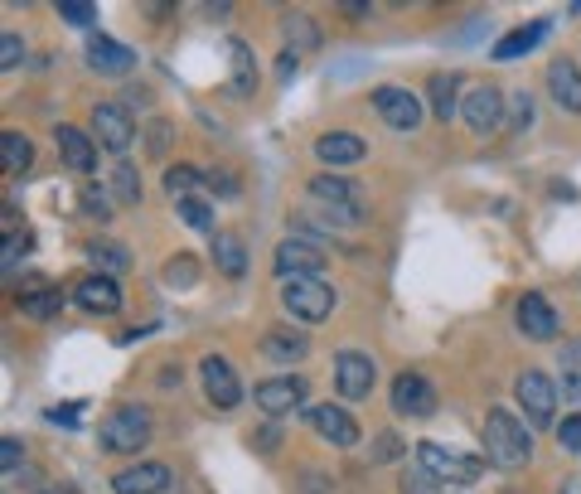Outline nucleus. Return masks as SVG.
I'll list each match as a JSON object with an SVG mask.
<instances>
[{
    "label": "nucleus",
    "mask_w": 581,
    "mask_h": 494,
    "mask_svg": "<svg viewBox=\"0 0 581 494\" xmlns=\"http://www.w3.org/2000/svg\"><path fill=\"white\" fill-rule=\"evenodd\" d=\"M209 257H214V266L223 276H243L247 272V247L237 233H214V247H209Z\"/></svg>",
    "instance_id": "26"
},
{
    "label": "nucleus",
    "mask_w": 581,
    "mask_h": 494,
    "mask_svg": "<svg viewBox=\"0 0 581 494\" xmlns=\"http://www.w3.org/2000/svg\"><path fill=\"white\" fill-rule=\"evenodd\" d=\"M73 301L82 306L88 315H117L121 311V286L112 282V276H82L78 286H73Z\"/></svg>",
    "instance_id": "18"
},
{
    "label": "nucleus",
    "mask_w": 581,
    "mask_h": 494,
    "mask_svg": "<svg viewBox=\"0 0 581 494\" xmlns=\"http://www.w3.org/2000/svg\"><path fill=\"white\" fill-rule=\"evenodd\" d=\"M335 286H325L320 276H300V282H282V306L286 315H296V321L315 325V321H330V311H335Z\"/></svg>",
    "instance_id": "5"
},
{
    "label": "nucleus",
    "mask_w": 581,
    "mask_h": 494,
    "mask_svg": "<svg viewBox=\"0 0 581 494\" xmlns=\"http://www.w3.org/2000/svg\"><path fill=\"white\" fill-rule=\"evenodd\" d=\"M88 257L102 266V276H117V272H127L131 266L127 247H117V243H88Z\"/></svg>",
    "instance_id": "30"
},
{
    "label": "nucleus",
    "mask_w": 581,
    "mask_h": 494,
    "mask_svg": "<svg viewBox=\"0 0 581 494\" xmlns=\"http://www.w3.org/2000/svg\"><path fill=\"white\" fill-rule=\"evenodd\" d=\"M145 441H151V412L145 407H117L98 427V446L112 456H137Z\"/></svg>",
    "instance_id": "2"
},
{
    "label": "nucleus",
    "mask_w": 581,
    "mask_h": 494,
    "mask_svg": "<svg viewBox=\"0 0 581 494\" xmlns=\"http://www.w3.org/2000/svg\"><path fill=\"white\" fill-rule=\"evenodd\" d=\"M39 494H78V490H68V485H54V490H39Z\"/></svg>",
    "instance_id": "50"
},
{
    "label": "nucleus",
    "mask_w": 581,
    "mask_h": 494,
    "mask_svg": "<svg viewBox=\"0 0 581 494\" xmlns=\"http://www.w3.org/2000/svg\"><path fill=\"white\" fill-rule=\"evenodd\" d=\"M88 64H92V74H102V78H127L131 68H137V49L117 44V39H107V35H92Z\"/></svg>",
    "instance_id": "17"
},
{
    "label": "nucleus",
    "mask_w": 581,
    "mask_h": 494,
    "mask_svg": "<svg viewBox=\"0 0 581 494\" xmlns=\"http://www.w3.org/2000/svg\"><path fill=\"white\" fill-rule=\"evenodd\" d=\"M392 456H402V441L398 437H392V431H383V437H373V466H388V460Z\"/></svg>",
    "instance_id": "39"
},
{
    "label": "nucleus",
    "mask_w": 581,
    "mask_h": 494,
    "mask_svg": "<svg viewBox=\"0 0 581 494\" xmlns=\"http://www.w3.org/2000/svg\"><path fill=\"white\" fill-rule=\"evenodd\" d=\"M392 412H398V417H412V421L431 417L436 412L431 378H422V374H398L392 378Z\"/></svg>",
    "instance_id": "12"
},
{
    "label": "nucleus",
    "mask_w": 581,
    "mask_h": 494,
    "mask_svg": "<svg viewBox=\"0 0 581 494\" xmlns=\"http://www.w3.org/2000/svg\"><path fill=\"white\" fill-rule=\"evenodd\" d=\"M253 403L267 412V417H290L300 403H306V378L296 374H282V378H267V384H257Z\"/></svg>",
    "instance_id": "13"
},
{
    "label": "nucleus",
    "mask_w": 581,
    "mask_h": 494,
    "mask_svg": "<svg viewBox=\"0 0 581 494\" xmlns=\"http://www.w3.org/2000/svg\"><path fill=\"white\" fill-rule=\"evenodd\" d=\"M315 156L325 165H359L369 156V141L354 136V131H325V136L315 141Z\"/></svg>",
    "instance_id": "23"
},
{
    "label": "nucleus",
    "mask_w": 581,
    "mask_h": 494,
    "mask_svg": "<svg viewBox=\"0 0 581 494\" xmlns=\"http://www.w3.org/2000/svg\"><path fill=\"white\" fill-rule=\"evenodd\" d=\"M518 329H524V339H557L563 321H557L553 301H547L543 291H524V296H518Z\"/></svg>",
    "instance_id": "15"
},
{
    "label": "nucleus",
    "mask_w": 581,
    "mask_h": 494,
    "mask_svg": "<svg viewBox=\"0 0 581 494\" xmlns=\"http://www.w3.org/2000/svg\"><path fill=\"white\" fill-rule=\"evenodd\" d=\"M54 141H59V156H64L68 170H78V174H92L98 170V141L88 136V131H78V127H54Z\"/></svg>",
    "instance_id": "19"
},
{
    "label": "nucleus",
    "mask_w": 581,
    "mask_h": 494,
    "mask_svg": "<svg viewBox=\"0 0 581 494\" xmlns=\"http://www.w3.org/2000/svg\"><path fill=\"white\" fill-rule=\"evenodd\" d=\"M0 156H5V174H20L35 160V146H29V136H20V131H5V136H0Z\"/></svg>",
    "instance_id": "29"
},
{
    "label": "nucleus",
    "mask_w": 581,
    "mask_h": 494,
    "mask_svg": "<svg viewBox=\"0 0 581 494\" xmlns=\"http://www.w3.org/2000/svg\"><path fill=\"white\" fill-rule=\"evenodd\" d=\"M59 306H64V291H59L54 282H44V276H25V282H20V311H25L29 321H54Z\"/></svg>",
    "instance_id": "20"
},
{
    "label": "nucleus",
    "mask_w": 581,
    "mask_h": 494,
    "mask_svg": "<svg viewBox=\"0 0 581 494\" xmlns=\"http://www.w3.org/2000/svg\"><path fill=\"white\" fill-rule=\"evenodd\" d=\"M145 141H151V146H145L151 156H165V141H170V127H165V121H155L151 136H145Z\"/></svg>",
    "instance_id": "47"
},
{
    "label": "nucleus",
    "mask_w": 581,
    "mask_h": 494,
    "mask_svg": "<svg viewBox=\"0 0 581 494\" xmlns=\"http://www.w3.org/2000/svg\"><path fill=\"white\" fill-rule=\"evenodd\" d=\"M543 35H547V20H533V25H524V29H514V35H504L500 44H494V58H518V54H533V49L543 44Z\"/></svg>",
    "instance_id": "27"
},
{
    "label": "nucleus",
    "mask_w": 581,
    "mask_h": 494,
    "mask_svg": "<svg viewBox=\"0 0 581 494\" xmlns=\"http://www.w3.org/2000/svg\"><path fill=\"white\" fill-rule=\"evenodd\" d=\"M373 384H378V368H373V359L363 349H345L335 359V388L345 403H363L373 393Z\"/></svg>",
    "instance_id": "10"
},
{
    "label": "nucleus",
    "mask_w": 581,
    "mask_h": 494,
    "mask_svg": "<svg viewBox=\"0 0 581 494\" xmlns=\"http://www.w3.org/2000/svg\"><path fill=\"white\" fill-rule=\"evenodd\" d=\"M427 107L441 121H451L455 112H461V78H455V74H431V82H427Z\"/></svg>",
    "instance_id": "25"
},
{
    "label": "nucleus",
    "mask_w": 581,
    "mask_h": 494,
    "mask_svg": "<svg viewBox=\"0 0 581 494\" xmlns=\"http://www.w3.org/2000/svg\"><path fill=\"white\" fill-rule=\"evenodd\" d=\"M228 54H233V92H237V98H247V92L257 88V78H253V58H247V49L237 44V39L228 44Z\"/></svg>",
    "instance_id": "32"
},
{
    "label": "nucleus",
    "mask_w": 581,
    "mask_h": 494,
    "mask_svg": "<svg viewBox=\"0 0 581 494\" xmlns=\"http://www.w3.org/2000/svg\"><path fill=\"white\" fill-rule=\"evenodd\" d=\"M310 427H315V437H325L330 446H354L359 441V421L349 417L345 407H330V403H320V407H310Z\"/></svg>",
    "instance_id": "21"
},
{
    "label": "nucleus",
    "mask_w": 581,
    "mask_h": 494,
    "mask_svg": "<svg viewBox=\"0 0 581 494\" xmlns=\"http://www.w3.org/2000/svg\"><path fill=\"white\" fill-rule=\"evenodd\" d=\"M485 460L500 470H524L533 460V427L508 407L485 412Z\"/></svg>",
    "instance_id": "1"
},
{
    "label": "nucleus",
    "mask_w": 581,
    "mask_h": 494,
    "mask_svg": "<svg viewBox=\"0 0 581 494\" xmlns=\"http://www.w3.org/2000/svg\"><path fill=\"white\" fill-rule=\"evenodd\" d=\"M461 117H465V127L470 131H494L504 121V92L494 88V82H480V88H470L465 92V102H461Z\"/></svg>",
    "instance_id": "14"
},
{
    "label": "nucleus",
    "mask_w": 581,
    "mask_h": 494,
    "mask_svg": "<svg viewBox=\"0 0 581 494\" xmlns=\"http://www.w3.org/2000/svg\"><path fill=\"white\" fill-rule=\"evenodd\" d=\"M514 398H518V412H524L528 427H553L557 417V384L543 374V368H524L514 384Z\"/></svg>",
    "instance_id": "6"
},
{
    "label": "nucleus",
    "mask_w": 581,
    "mask_h": 494,
    "mask_svg": "<svg viewBox=\"0 0 581 494\" xmlns=\"http://www.w3.org/2000/svg\"><path fill=\"white\" fill-rule=\"evenodd\" d=\"M170 485H175V476L160 460H141V466H127L112 476V490L117 494H165Z\"/></svg>",
    "instance_id": "16"
},
{
    "label": "nucleus",
    "mask_w": 581,
    "mask_h": 494,
    "mask_svg": "<svg viewBox=\"0 0 581 494\" xmlns=\"http://www.w3.org/2000/svg\"><path fill=\"white\" fill-rule=\"evenodd\" d=\"M199 184H209V174L194 170V165H170V170H165V190H170L175 204L194 199V190H199Z\"/></svg>",
    "instance_id": "28"
},
{
    "label": "nucleus",
    "mask_w": 581,
    "mask_h": 494,
    "mask_svg": "<svg viewBox=\"0 0 581 494\" xmlns=\"http://www.w3.org/2000/svg\"><path fill=\"white\" fill-rule=\"evenodd\" d=\"M194 282V257L180 252L170 266H165V286H190Z\"/></svg>",
    "instance_id": "38"
},
{
    "label": "nucleus",
    "mask_w": 581,
    "mask_h": 494,
    "mask_svg": "<svg viewBox=\"0 0 581 494\" xmlns=\"http://www.w3.org/2000/svg\"><path fill=\"white\" fill-rule=\"evenodd\" d=\"M310 349L306 335H296V329H267L262 335V354L272 359V364H300Z\"/></svg>",
    "instance_id": "24"
},
{
    "label": "nucleus",
    "mask_w": 581,
    "mask_h": 494,
    "mask_svg": "<svg viewBox=\"0 0 581 494\" xmlns=\"http://www.w3.org/2000/svg\"><path fill=\"white\" fill-rule=\"evenodd\" d=\"M557 441H563L567 451H581V412L563 417V427H557Z\"/></svg>",
    "instance_id": "44"
},
{
    "label": "nucleus",
    "mask_w": 581,
    "mask_h": 494,
    "mask_svg": "<svg viewBox=\"0 0 581 494\" xmlns=\"http://www.w3.org/2000/svg\"><path fill=\"white\" fill-rule=\"evenodd\" d=\"M528 127H533V98H528V92H518V98H514V117H508V131L518 136V131H528Z\"/></svg>",
    "instance_id": "40"
},
{
    "label": "nucleus",
    "mask_w": 581,
    "mask_h": 494,
    "mask_svg": "<svg viewBox=\"0 0 581 494\" xmlns=\"http://www.w3.org/2000/svg\"><path fill=\"white\" fill-rule=\"evenodd\" d=\"M276 68H282V78H290V74H296V54H282V58H276Z\"/></svg>",
    "instance_id": "49"
},
{
    "label": "nucleus",
    "mask_w": 581,
    "mask_h": 494,
    "mask_svg": "<svg viewBox=\"0 0 581 494\" xmlns=\"http://www.w3.org/2000/svg\"><path fill=\"white\" fill-rule=\"evenodd\" d=\"M441 480L427 476V470H402V494H436Z\"/></svg>",
    "instance_id": "37"
},
{
    "label": "nucleus",
    "mask_w": 581,
    "mask_h": 494,
    "mask_svg": "<svg viewBox=\"0 0 581 494\" xmlns=\"http://www.w3.org/2000/svg\"><path fill=\"white\" fill-rule=\"evenodd\" d=\"M547 92H553V102L563 112L581 117V68L572 58H553V68H547Z\"/></svg>",
    "instance_id": "22"
},
{
    "label": "nucleus",
    "mask_w": 581,
    "mask_h": 494,
    "mask_svg": "<svg viewBox=\"0 0 581 494\" xmlns=\"http://www.w3.org/2000/svg\"><path fill=\"white\" fill-rule=\"evenodd\" d=\"M82 209L98 213V219H107V213H112V199H107L102 190H92V184H82Z\"/></svg>",
    "instance_id": "45"
},
{
    "label": "nucleus",
    "mask_w": 581,
    "mask_h": 494,
    "mask_svg": "<svg viewBox=\"0 0 581 494\" xmlns=\"http://www.w3.org/2000/svg\"><path fill=\"white\" fill-rule=\"evenodd\" d=\"M325 262H330V257L320 252L310 238H282V243H276V252H272V266H276V276H282V282L320 276V272H325Z\"/></svg>",
    "instance_id": "9"
},
{
    "label": "nucleus",
    "mask_w": 581,
    "mask_h": 494,
    "mask_svg": "<svg viewBox=\"0 0 581 494\" xmlns=\"http://www.w3.org/2000/svg\"><path fill=\"white\" fill-rule=\"evenodd\" d=\"M209 184H214L218 199H237V194H243V190H237V174H228V170H214Z\"/></svg>",
    "instance_id": "46"
},
{
    "label": "nucleus",
    "mask_w": 581,
    "mask_h": 494,
    "mask_svg": "<svg viewBox=\"0 0 581 494\" xmlns=\"http://www.w3.org/2000/svg\"><path fill=\"white\" fill-rule=\"evenodd\" d=\"M282 25H286V39H296L300 49H320V29H315V20H306V15H286Z\"/></svg>",
    "instance_id": "34"
},
{
    "label": "nucleus",
    "mask_w": 581,
    "mask_h": 494,
    "mask_svg": "<svg viewBox=\"0 0 581 494\" xmlns=\"http://www.w3.org/2000/svg\"><path fill=\"white\" fill-rule=\"evenodd\" d=\"M369 102H373V112L383 117V127H392V131H417L422 117H427V107H422L417 92L398 88V82H383V88H373Z\"/></svg>",
    "instance_id": "7"
},
{
    "label": "nucleus",
    "mask_w": 581,
    "mask_h": 494,
    "mask_svg": "<svg viewBox=\"0 0 581 494\" xmlns=\"http://www.w3.org/2000/svg\"><path fill=\"white\" fill-rule=\"evenodd\" d=\"M20 58H25V49H20V39H15V35H0V68H5V74H15V68H20Z\"/></svg>",
    "instance_id": "41"
},
{
    "label": "nucleus",
    "mask_w": 581,
    "mask_h": 494,
    "mask_svg": "<svg viewBox=\"0 0 581 494\" xmlns=\"http://www.w3.org/2000/svg\"><path fill=\"white\" fill-rule=\"evenodd\" d=\"M310 204L325 209L330 219H339V223L363 219V194H359L354 180H345V174H315V180H310Z\"/></svg>",
    "instance_id": "4"
},
{
    "label": "nucleus",
    "mask_w": 581,
    "mask_h": 494,
    "mask_svg": "<svg viewBox=\"0 0 581 494\" xmlns=\"http://www.w3.org/2000/svg\"><path fill=\"white\" fill-rule=\"evenodd\" d=\"M92 141H98L102 151H112V156H127L131 151V141H137V121L127 117L121 102H98V107H92Z\"/></svg>",
    "instance_id": "8"
},
{
    "label": "nucleus",
    "mask_w": 581,
    "mask_h": 494,
    "mask_svg": "<svg viewBox=\"0 0 581 494\" xmlns=\"http://www.w3.org/2000/svg\"><path fill=\"white\" fill-rule=\"evenodd\" d=\"M112 194H117L121 204H137V199H141V174L131 170L127 160H121V165H117V174H112Z\"/></svg>",
    "instance_id": "33"
},
{
    "label": "nucleus",
    "mask_w": 581,
    "mask_h": 494,
    "mask_svg": "<svg viewBox=\"0 0 581 494\" xmlns=\"http://www.w3.org/2000/svg\"><path fill=\"white\" fill-rule=\"evenodd\" d=\"M20 460H25V446H20L15 437H5V441H0V470H5V480L15 476V466H20Z\"/></svg>",
    "instance_id": "42"
},
{
    "label": "nucleus",
    "mask_w": 581,
    "mask_h": 494,
    "mask_svg": "<svg viewBox=\"0 0 581 494\" xmlns=\"http://www.w3.org/2000/svg\"><path fill=\"white\" fill-rule=\"evenodd\" d=\"M417 466L441 480V485H475L485 476L480 456H461V451L441 446V441H417Z\"/></svg>",
    "instance_id": "3"
},
{
    "label": "nucleus",
    "mask_w": 581,
    "mask_h": 494,
    "mask_svg": "<svg viewBox=\"0 0 581 494\" xmlns=\"http://www.w3.org/2000/svg\"><path fill=\"white\" fill-rule=\"evenodd\" d=\"M44 417L54 421V427H68L73 431V427H78V417H82V403H59V407H49Z\"/></svg>",
    "instance_id": "43"
},
{
    "label": "nucleus",
    "mask_w": 581,
    "mask_h": 494,
    "mask_svg": "<svg viewBox=\"0 0 581 494\" xmlns=\"http://www.w3.org/2000/svg\"><path fill=\"white\" fill-rule=\"evenodd\" d=\"M563 374H567V393H581V339L563 349Z\"/></svg>",
    "instance_id": "36"
},
{
    "label": "nucleus",
    "mask_w": 581,
    "mask_h": 494,
    "mask_svg": "<svg viewBox=\"0 0 581 494\" xmlns=\"http://www.w3.org/2000/svg\"><path fill=\"white\" fill-rule=\"evenodd\" d=\"M199 378H204V398L218 407V412H233L243 403V384H237L233 364L223 354H204L199 359Z\"/></svg>",
    "instance_id": "11"
},
{
    "label": "nucleus",
    "mask_w": 581,
    "mask_h": 494,
    "mask_svg": "<svg viewBox=\"0 0 581 494\" xmlns=\"http://www.w3.org/2000/svg\"><path fill=\"white\" fill-rule=\"evenodd\" d=\"M175 213H180V223H190L194 233H214V204H204L199 194H194V199H180Z\"/></svg>",
    "instance_id": "31"
},
{
    "label": "nucleus",
    "mask_w": 581,
    "mask_h": 494,
    "mask_svg": "<svg viewBox=\"0 0 581 494\" xmlns=\"http://www.w3.org/2000/svg\"><path fill=\"white\" fill-rule=\"evenodd\" d=\"M25 257V238H15V233H5V272H15V262Z\"/></svg>",
    "instance_id": "48"
},
{
    "label": "nucleus",
    "mask_w": 581,
    "mask_h": 494,
    "mask_svg": "<svg viewBox=\"0 0 581 494\" xmlns=\"http://www.w3.org/2000/svg\"><path fill=\"white\" fill-rule=\"evenodd\" d=\"M59 15H64L73 29H92V25H98V10L82 5V0H64V5H59Z\"/></svg>",
    "instance_id": "35"
}]
</instances>
